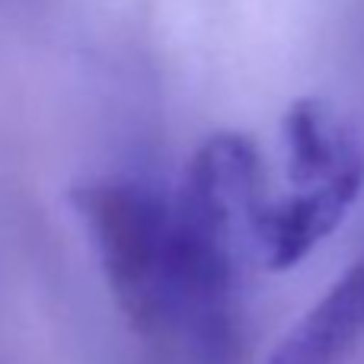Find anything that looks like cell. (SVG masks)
Instances as JSON below:
<instances>
[{
	"mask_svg": "<svg viewBox=\"0 0 364 364\" xmlns=\"http://www.w3.org/2000/svg\"><path fill=\"white\" fill-rule=\"evenodd\" d=\"M100 272L125 323L186 364H237L240 259L176 192L141 179H93L70 192Z\"/></svg>",
	"mask_w": 364,
	"mask_h": 364,
	"instance_id": "cell-1",
	"label": "cell"
},
{
	"mask_svg": "<svg viewBox=\"0 0 364 364\" xmlns=\"http://www.w3.org/2000/svg\"><path fill=\"white\" fill-rule=\"evenodd\" d=\"M291 192L355 205L364 186V154L348 125L320 100H301L284 115Z\"/></svg>",
	"mask_w": 364,
	"mask_h": 364,
	"instance_id": "cell-2",
	"label": "cell"
},
{
	"mask_svg": "<svg viewBox=\"0 0 364 364\" xmlns=\"http://www.w3.org/2000/svg\"><path fill=\"white\" fill-rule=\"evenodd\" d=\"M364 336V256L297 320L262 364H339Z\"/></svg>",
	"mask_w": 364,
	"mask_h": 364,
	"instance_id": "cell-3",
	"label": "cell"
}]
</instances>
